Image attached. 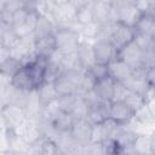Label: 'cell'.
Returning a JSON list of instances; mask_svg holds the SVG:
<instances>
[{
	"instance_id": "29",
	"label": "cell",
	"mask_w": 155,
	"mask_h": 155,
	"mask_svg": "<svg viewBox=\"0 0 155 155\" xmlns=\"http://www.w3.org/2000/svg\"><path fill=\"white\" fill-rule=\"evenodd\" d=\"M128 107L130 109L133 111V114L139 109L142 108L144 104H145V98L140 94H137V93H133V92H130V94L126 97V99L124 101Z\"/></svg>"
},
{
	"instance_id": "37",
	"label": "cell",
	"mask_w": 155,
	"mask_h": 155,
	"mask_svg": "<svg viewBox=\"0 0 155 155\" xmlns=\"http://www.w3.org/2000/svg\"><path fill=\"white\" fill-rule=\"evenodd\" d=\"M151 35H153L154 39H155V22H154V28H153V33H151Z\"/></svg>"
},
{
	"instance_id": "27",
	"label": "cell",
	"mask_w": 155,
	"mask_h": 155,
	"mask_svg": "<svg viewBox=\"0 0 155 155\" xmlns=\"http://www.w3.org/2000/svg\"><path fill=\"white\" fill-rule=\"evenodd\" d=\"M23 64L19 62V61H17V59H15V58H12V57H10L8 59H6L5 62H2V63H0V69H1V75H5V76H8V78H11L21 67H22Z\"/></svg>"
},
{
	"instance_id": "22",
	"label": "cell",
	"mask_w": 155,
	"mask_h": 155,
	"mask_svg": "<svg viewBox=\"0 0 155 155\" xmlns=\"http://www.w3.org/2000/svg\"><path fill=\"white\" fill-rule=\"evenodd\" d=\"M62 70L63 73H73V71H84V68L80 63L78 53L64 54L62 61Z\"/></svg>"
},
{
	"instance_id": "11",
	"label": "cell",
	"mask_w": 155,
	"mask_h": 155,
	"mask_svg": "<svg viewBox=\"0 0 155 155\" xmlns=\"http://www.w3.org/2000/svg\"><path fill=\"white\" fill-rule=\"evenodd\" d=\"M114 87L115 80L110 76H107L96 81L93 91L102 102H111L114 96Z\"/></svg>"
},
{
	"instance_id": "4",
	"label": "cell",
	"mask_w": 155,
	"mask_h": 155,
	"mask_svg": "<svg viewBox=\"0 0 155 155\" xmlns=\"http://www.w3.org/2000/svg\"><path fill=\"white\" fill-rule=\"evenodd\" d=\"M134 35H136V31L133 28H130V27H126L124 24L115 22L113 24L110 41L114 45V47L117 50V53H119L120 50H122L124 47H126L127 45L133 42Z\"/></svg>"
},
{
	"instance_id": "26",
	"label": "cell",
	"mask_w": 155,
	"mask_h": 155,
	"mask_svg": "<svg viewBox=\"0 0 155 155\" xmlns=\"http://www.w3.org/2000/svg\"><path fill=\"white\" fill-rule=\"evenodd\" d=\"M78 98H79L78 94L59 96V97L57 98V102H58V105H59L61 111L71 114V111H73V109H74V107H75V103H76Z\"/></svg>"
},
{
	"instance_id": "14",
	"label": "cell",
	"mask_w": 155,
	"mask_h": 155,
	"mask_svg": "<svg viewBox=\"0 0 155 155\" xmlns=\"http://www.w3.org/2000/svg\"><path fill=\"white\" fill-rule=\"evenodd\" d=\"M54 87H56L58 97L67 96V94H76L79 91L78 85L74 82V80L71 79V76L68 73H63L54 81Z\"/></svg>"
},
{
	"instance_id": "20",
	"label": "cell",
	"mask_w": 155,
	"mask_h": 155,
	"mask_svg": "<svg viewBox=\"0 0 155 155\" xmlns=\"http://www.w3.org/2000/svg\"><path fill=\"white\" fill-rule=\"evenodd\" d=\"M38 94H39V98L41 101V104L42 107L56 101L58 98V94H57V91H56V87H54V84H50V82H45L42 84L38 90Z\"/></svg>"
},
{
	"instance_id": "25",
	"label": "cell",
	"mask_w": 155,
	"mask_h": 155,
	"mask_svg": "<svg viewBox=\"0 0 155 155\" xmlns=\"http://www.w3.org/2000/svg\"><path fill=\"white\" fill-rule=\"evenodd\" d=\"M155 17L151 15H143V17L139 19L137 25L134 27L136 33H143V34H151L154 28Z\"/></svg>"
},
{
	"instance_id": "15",
	"label": "cell",
	"mask_w": 155,
	"mask_h": 155,
	"mask_svg": "<svg viewBox=\"0 0 155 155\" xmlns=\"http://www.w3.org/2000/svg\"><path fill=\"white\" fill-rule=\"evenodd\" d=\"M109 109L110 102H99L97 105L90 108V113L86 120H88L92 125L104 122L107 119H109Z\"/></svg>"
},
{
	"instance_id": "34",
	"label": "cell",
	"mask_w": 155,
	"mask_h": 155,
	"mask_svg": "<svg viewBox=\"0 0 155 155\" xmlns=\"http://www.w3.org/2000/svg\"><path fill=\"white\" fill-rule=\"evenodd\" d=\"M145 103H147V107L149 108L150 113L153 114V116L155 117V92L150 91L145 98Z\"/></svg>"
},
{
	"instance_id": "28",
	"label": "cell",
	"mask_w": 155,
	"mask_h": 155,
	"mask_svg": "<svg viewBox=\"0 0 155 155\" xmlns=\"http://www.w3.org/2000/svg\"><path fill=\"white\" fill-rule=\"evenodd\" d=\"M88 113H90L88 104L84 101L82 97H79L76 103H75V107L71 111V115L74 116L75 120H84V119H87Z\"/></svg>"
},
{
	"instance_id": "31",
	"label": "cell",
	"mask_w": 155,
	"mask_h": 155,
	"mask_svg": "<svg viewBox=\"0 0 155 155\" xmlns=\"http://www.w3.org/2000/svg\"><path fill=\"white\" fill-rule=\"evenodd\" d=\"M155 67V48L143 51L142 56V69L148 70L150 68Z\"/></svg>"
},
{
	"instance_id": "3",
	"label": "cell",
	"mask_w": 155,
	"mask_h": 155,
	"mask_svg": "<svg viewBox=\"0 0 155 155\" xmlns=\"http://www.w3.org/2000/svg\"><path fill=\"white\" fill-rule=\"evenodd\" d=\"M25 117H27L25 111L21 104L8 103L1 107L2 126H4V130L10 133H13L15 130L24 121Z\"/></svg>"
},
{
	"instance_id": "32",
	"label": "cell",
	"mask_w": 155,
	"mask_h": 155,
	"mask_svg": "<svg viewBox=\"0 0 155 155\" xmlns=\"http://www.w3.org/2000/svg\"><path fill=\"white\" fill-rule=\"evenodd\" d=\"M88 71L96 78V80H99V79L109 76V68H108V65H103V64H98V63H96Z\"/></svg>"
},
{
	"instance_id": "12",
	"label": "cell",
	"mask_w": 155,
	"mask_h": 155,
	"mask_svg": "<svg viewBox=\"0 0 155 155\" xmlns=\"http://www.w3.org/2000/svg\"><path fill=\"white\" fill-rule=\"evenodd\" d=\"M108 68H109V76L113 78L116 82H125L133 74V70L119 57H116L108 65Z\"/></svg>"
},
{
	"instance_id": "30",
	"label": "cell",
	"mask_w": 155,
	"mask_h": 155,
	"mask_svg": "<svg viewBox=\"0 0 155 155\" xmlns=\"http://www.w3.org/2000/svg\"><path fill=\"white\" fill-rule=\"evenodd\" d=\"M130 90L122 84V82H116L115 81V87H114V96L111 102H124L126 97L130 94Z\"/></svg>"
},
{
	"instance_id": "18",
	"label": "cell",
	"mask_w": 155,
	"mask_h": 155,
	"mask_svg": "<svg viewBox=\"0 0 155 155\" xmlns=\"http://www.w3.org/2000/svg\"><path fill=\"white\" fill-rule=\"evenodd\" d=\"M132 150L137 155H150L153 153L150 134L149 133L137 134L133 142V145H132Z\"/></svg>"
},
{
	"instance_id": "36",
	"label": "cell",
	"mask_w": 155,
	"mask_h": 155,
	"mask_svg": "<svg viewBox=\"0 0 155 155\" xmlns=\"http://www.w3.org/2000/svg\"><path fill=\"white\" fill-rule=\"evenodd\" d=\"M150 139H151V149H153V153H155V131H153L150 133Z\"/></svg>"
},
{
	"instance_id": "6",
	"label": "cell",
	"mask_w": 155,
	"mask_h": 155,
	"mask_svg": "<svg viewBox=\"0 0 155 155\" xmlns=\"http://www.w3.org/2000/svg\"><path fill=\"white\" fill-rule=\"evenodd\" d=\"M94 22L101 25L115 22V1H93Z\"/></svg>"
},
{
	"instance_id": "33",
	"label": "cell",
	"mask_w": 155,
	"mask_h": 155,
	"mask_svg": "<svg viewBox=\"0 0 155 155\" xmlns=\"http://www.w3.org/2000/svg\"><path fill=\"white\" fill-rule=\"evenodd\" d=\"M145 80L150 91L155 92V67L145 70Z\"/></svg>"
},
{
	"instance_id": "9",
	"label": "cell",
	"mask_w": 155,
	"mask_h": 155,
	"mask_svg": "<svg viewBox=\"0 0 155 155\" xmlns=\"http://www.w3.org/2000/svg\"><path fill=\"white\" fill-rule=\"evenodd\" d=\"M133 111L125 102H110L109 119L115 121L120 126H127L133 119Z\"/></svg>"
},
{
	"instance_id": "13",
	"label": "cell",
	"mask_w": 155,
	"mask_h": 155,
	"mask_svg": "<svg viewBox=\"0 0 155 155\" xmlns=\"http://www.w3.org/2000/svg\"><path fill=\"white\" fill-rule=\"evenodd\" d=\"M78 57L80 59V63L84 68V70H90L96 64V57L93 51V42L81 40V44L78 50Z\"/></svg>"
},
{
	"instance_id": "1",
	"label": "cell",
	"mask_w": 155,
	"mask_h": 155,
	"mask_svg": "<svg viewBox=\"0 0 155 155\" xmlns=\"http://www.w3.org/2000/svg\"><path fill=\"white\" fill-rule=\"evenodd\" d=\"M56 48L63 54L76 53L81 44V36L79 34V25L74 23L71 27H56L54 30Z\"/></svg>"
},
{
	"instance_id": "5",
	"label": "cell",
	"mask_w": 155,
	"mask_h": 155,
	"mask_svg": "<svg viewBox=\"0 0 155 155\" xmlns=\"http://www.w3.org/2000/svg\"><path fill=\"white\" fill-rule=\"evenodd\" d=\"M93 51L96 63L98 64L109 65L117 57V50L109 40H96L93 42Z\"/></svg>"
},
{
	"instance_id": "24",
	"label": "cell",
	"mask_w": 155,
	"mask_h": 155,
	"mask_svg": "<svg viewBox=\"0 0 155 155\" xmlns=\"http://www.w3.org/2000/svg\"><path fill=\"white\" fill-rule=\"evenodd\" d=\"M136 45L142 50V51H147V50H151L155 48V39L151 34H143V33H136L134 35V40Z\"/></svg>"
},
{
	"instance_id": "38",
	"label": "cell",
	"mask_w": 155,
	"mask_h": 155,
	"mask_svg": "<svg viewBox=\"0 0 155 155\" xmlns=\"http://www.w3.org/2000/svg\"><path fill=\"white\" fill-rule=\"evenodd\" d=\"M150 155H155V153H151V154H150Z\"/></svg>"
},
{
	"instance_id": "7",
	"label": "cell",
	"mask_w": 155,
	"mask_h": 155,
	"mask_svg": "<svg viewBox=\"0 0 155 155\" xmlns=\"http://www.w3.org/2000/svg\"><path fill=\"white\" fill-rule=\"evenodd\" d=\"M142 56H143V51L136 45L134 41L127 45L126 47H124L122 50H120L117 53V57L122 62H125L133 71L142 69Z\"/></svg>"
},
{
	"instance_id": "16",
	"label": "cell",
	"mask_w": 155,
	"mask_h": 155,
	"mask_svg": "<svg viewBox=\"0 0 155 155\" xmlns=\"http://www.w3.org/2000/svg\"><path fill=\"white\" fill-rule=\"evenodd\" d=\"M92 22H94L93 1H82L80 6L78 7L76 16H75V23L79 27H82Z\"/></svg>"
},
{
	"instance_id": "23",
	"label": "cell",
	"mask_w": 155,
	"mask_h": 155,
	"mask_svg": "<svg viewBox=\"0 0 155 155\" xmlns=\"http://www.w3.org/2000/svg\"><path fill=\"white\" fill-rule=\"evenodd\" d=\"M39 149L41 155H59L61 150L58 148V144L54 139L42 137L41 140H39Z\"/></svg>"
},
{
	"instance_id": "21",
	"label": "cell",
	"mask_w": 155,
	"mask_h": 155,
	"mask_svg": "<svg viewBox=\"0 0 155 155\" xmlns=\"http://www.w3.org/2000/svg\"><path fill=\"white\" fill-rule=\"evenodd\" d=\"M99 31H101V24L97 22L88 23L86 25L80 27V29H79V34L81 36V40L90 41V42H94L98 39Z\"/></svg>"
},
{
	"instance_id": "10",
	"label": "cell",
	"mask_w": 155,
	"mask_h": 155,
	"mask_svg": "<svg viewBox=\"0 0 155 155\" xmlns=\"http://www.w3.org/2000/svg\"><path fill=\"white\" fill-rule=\"evenodd\" d=\"M10 84H11V86L13 88H16V90H18L21 92H30V91L35 90L28 65H22L11 76Z\"/></svg>"
},
{
	"instance_id": "2",
	"label": "cell",
	"mask_w": 155,
	"mask_h": 155,
	"mask_svg": "<svg viewBox=\"0 0 155 155\" xmlns=\"http://www.w3.org/2000/svg\"><path fill=\"white\" fill-rule=\"evenodd\" d=\"M143 15L134 1H115V22L120 24L134 29Z\"/></svg>"
},
{
	"instance_id": "19",
	"label": "cell",
	"mask_w": 155,
	"mask_h": 155,
	"mask_svg": "<svg viewBox=\"0 0 155 155\" xmlns=\"http://www.w3.org/2000/svg\"><path fill=\"white\" fill-rule=\"evenodd\" d=\"M53 50H56V42H54V35L53 34L36 39L35 52L38 56L47 57Z\"/></svg>"
},
{
	"instance_id": "35",
	"label": "cell",
	"mask_w": 155,
	"mask_h": 155,
	"mask_svg": "<svg viewBox=\"0 0 155 155\" xmlns=\"http://www.w3.org/2000/svg\"><path fill=\"white\" fill-rule=\"evenodd\" d=\"M39 143V142H38ZM31 144L27 148V150L24 151L23 155H41L40 154V149H39V144Z\"/></svg>"
},
{
	"instance_id": "8",
	"label": "cell",
	"mask_w": 155,
	"mask_h": 155,
	"mask_svg": "<svg viewBox=\"0 0 155 155\" xmlns=\"http://www.w3.org/2000/svg\"><path fill=\"white\" fill-rule=\"evenodd\" d=\"M71 137L80 147H87L91 143V134H92V124L84 119V120H75L74 126L70 131Z\"/></svg>"
},
{
	"instance_id": "17",
	"label": "cell",
	"mask_w": 155,
	"mask_h": 155,
	"mask_svg": "<svg viewBox=\"0 0 155 155\" xmlns=\"http://www.w3.org/2000/svg\"><path fill=\"white\" fill-rule=\"evenodd\" d=\"M74 122H75V119L71 114L61 111L56 116V119L52 121V126L58 133H68L71 131Z\"/></svg>"
}]
</instances>
